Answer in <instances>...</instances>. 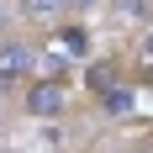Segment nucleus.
I'll return each instance as SVG.
<instances>
[{
	"label": "nucleus",
	"instance_id": "1a4fd4ad",
	"mask_svg": "<svg viewBox=\"0 0 153 153\" xmlns=\"http://www.w3.org/2000/svg\"><path fill=\"white\" fill-rule=\"evenodd\" d=\"M11 85H16V79H11V74H0V90H11Z\"/></svg>",
	"mask_w": 153,
	"mask_h": 153
},
{
	"label": "nucleus",
	"instance_id": "7ed1b4c3",
	"mask_svg": "<svg viewBox=\"0 0 153 153\" xmlns=\"http://www.w3.org/2000/svg\"><path fill=\"white\" fill-rule=\"evenodd\" d=\"M69 0H27V16H53V11H63Z\"/></svg>",
	"mask_w": 153,
	"mask_h": 153
},
{
	"label": "nucleus",
	"instance_id": "423d86ee",
	"mask_svg": "<svg viewBox=\"0 0 153 153\" xmlns=\"http://www.w3.org/2000/svg\"><path fill=\"white\" fill-rule=\"evenodd\" d=\"M63 48H69V53H85V32L69 27V32H63Z\"/></svg>",
	"mask_w": 153,
	"mask_h": 153
},
{
	"label": "nucleus",
	"instance_id": "f257e3e1",
	"mask_svg": "<svg viewBox=\"0 0 153 153\" xmlns=\"http://www.w3.org/2000/svg\"><path fill=\"white\" fill-rule=\"evenodd\" d=\"M58 106H63V85H58V79H42V85L27 95V111H32V116H53Z\"/></svg>",
	"mask_w": 153,
	"mask_h": 153
},
{
	"label": "nucleus",
	"instance_id": "39448f33",
	"mask_svg": "<svg viewBox=\"0 0 153 153\" xmlns=\"http://www.w3.org/2000/svg\"><path fill=\"white\" fill-rule=\"evenodd\" d=\"M111 79H116V69H111V63H100V69H90V85H95V90H100V85L111 90Z\"/></svg>",
	"mask_w": 153,
	"mask_h": 153
},
{
	"label": "nucleus",
	"instance_id": "0eeeda50",
	"mask_svg": "<svg viewBox=\"0 0 153 153\" xmlns=\"http://www.w3.org/2000/svg\"><path fill=\"white\" fill-rule=\"evenodd\" d=\"M122 5V16H148V0H116Z\"/></svg>",
	"mask_w": 153,
	"mask_h": 153
},
{
	"label": "nucleus",
	"instance_id": "f03ea898",
	"mask_svg": "<svg viewBox=\"0 0 153 153\" xmlns=\"http://www.w3.org/2000/svg\"><path fill=\"white\" fill-rule=\"evenodd\" d=\"M32 63H37V58H32V48H21V42H11V48H0V74H11V79H21V74L32 69Z\"/></svg>",
	"mask_w": 153,
	"mask_h": 153
},
{
	"label": "nucleus",
	"instance_id": "9d476101",
	"mask_svg": "<svg viewBox=\"0 0 153 153\" xmlns=\"http://www.w3.org/2000/svg\"><path fill=\"white\" fill-rule=\"evenodd\" d=\"M0 32H5V11H0Z\"/></svg>",
	"mask_w": 153,
	"mask_h": 153
},
{
	"label": "nucleus",
	"instance_id": "6e6552de",
	"mask_svg": "<svg viewBox=\"0 0 153 153\" xmlns=\"http://www.w3.org/2000/svg\"><path fill=\"white\" fill-rule=\"evenodd\" d=\"M143 53H148V58H153V32H148V37H143Z\"/></svg>",
	"mask_w": 153,
	"mask_h": 153
},
{
	"label": "nucleus",
	"instance_id": "9b49d317",
	"mask_svg": "<svg viewBox=\"0 0 153 153\" xmlns=\"http://www.w3.org/2000/svg\"><path fill=\"white\" fill-rule=\"evenodd\" d=\"M74 5H90V0H74Z\"/></svg>",
	"mask_w": 153,
	"mask_h": 153
},
{
	"label": "nucleus",
	"instance_id": "20e7f679",
	"mask_svg": "<svg viewBox=\"0 0 153 153\" xmlns=\"http://www.w3.org/2000/svg\"><path fill=\"white\" fill-rule=\"evenodd\" d=\"M127 106H132V95H127V90H116V85H111V90H106V111H116V116H122Z\"/></svg>",
	"mask_w": 153,
	"mask_h": 153
}]
</instances>
